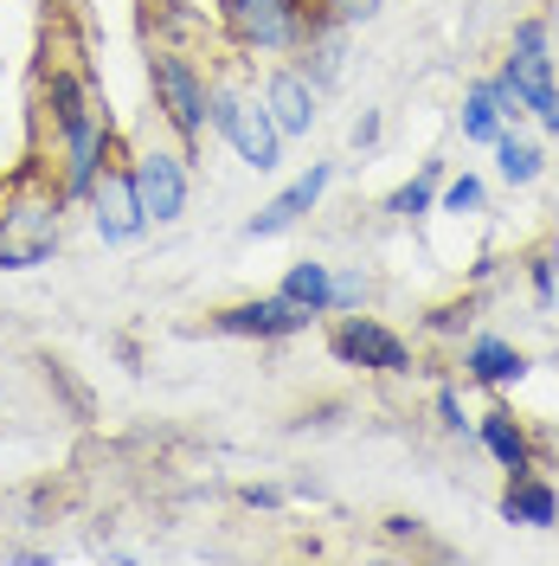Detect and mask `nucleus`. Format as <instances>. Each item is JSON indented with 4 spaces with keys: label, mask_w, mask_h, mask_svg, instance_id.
Segmentation results:
<instances>
[{
    "label": "nucleus",
    "mask_w": 559,
    "mask_h": 566,
    "mask_svg": "<svg viewBox=\"0 0 559 566\" xmlns=\"http://www.w3.org/2000/svg\"><path fill=\"white\" fill-rule=\"evenodd\" d=\"M71 200L59 180H20L0 193V271H39L59 258Z\"/></svg>",
    "instance_id": "nucleus-1"
},
{
    "label": "nucleus",
    "mask_w": 559,
    "mask_h": 566,
    "mask_svg": "<svg viewBox=\"0 0 559 566\" xmlns=\"http://www.w3.org/2000/svg\"><path fill=\"white\" fill-rule=\"evenodd\" d=\"M207 97H212V71L200 65L193 52H180V45H148V104L168 123L175 148H187V155H200V142L212 136Z\"/></svg>",
    "instance_id": "nucleus-2"
},
{
    "label": "nucleus",
    "mask_w": 559,
    "mask_h": 566,
    "mask_svg": "<svg viewBox=\"0 0 559 566\" xmlns=\"http://www.w3.org/2000/svg\"><path fill=\"white\" fill-rule=\"evenodd\" d=\"M207 129L225 142L239 161H245L251 175H277V168H283V148H289V142H283V129L271 123L264 97H257V91H245L239 77H219V71H212Z\"/></svg>",
    "instance_id": "nucleus-3"
},
{
    "label": "nucleus",
    "mask_w": 559,
    "mask_h": 566,
    "mask_svg": "<svg viewBox=\"0 0 559 566\" xmlns=\"http://www.w3.org/2000/svg\"><path fill=\"white\" fill-rule=\"evenodd\" d=\"M315 20L309 0H219V27L245 59H289Z\"/></svg>",
    "instance_id": "nucleus-4"
},
{
    "label": "nucleus",
    "mask_w": 559,
    "mask_h": 566,
    "mask_svg": "<svg viewBox=\"0 0 559 566\" xmlns=\"http://www.w3.org/2000/svg\"><path fill=\"white\" fill-rule=\"evenodd\" d=\"M328 354L341 360V367H360V374H380V380H405L412 367H419V348L380 322L373 310H348V316H335L328 328Z\"/></svg>",
    "instance_id": "nucleus-5"
},
{
    "label": "nucleus",
    "mask_w": 559,
    "mask_h": 566,
    "mask_svg": "<svg viewBox=\"0 0 559 566\" xmlns=\"http://www.w3.org/2000/svg\"><path fill=\"white\" fill-rule=\"evenodd\" d=\"M123 161H129V187H136L148 226H155V232L180 226V219H187V200H193V155L148 142L136 155H123Z\"/></svg>",
    "instance_id": "nucleus-6"
},
{
    "label": "nucleus",
    "mask_w": 559,
    "mask_h": 566,
    "mask_svg": "<svg viewBox=\"0 0 559 566\" xmlns=\"http://www.w3.org/2000/svg\"><path fill=\"white\" fill-rule=\"evenodd\" d=\"M495 71H508V77L521 84V97H527V123H540V116H547V104H553V91H559L553 20H547V13H521V20L508 27V45H502Z\"/></svg>",
    "instance_id": "nucleus-7"
},
{
    "label": "nucleus",
    "mask_w": 559,
    "mask_h": 566,
    "mask_svg": "<svg viewBox=\"0 0 559 566\" xmlns=\"http://www.w3.org/2000/svg\"><path fill=\"white\" fill-rule=\"evenodd\" d=\"M84 212H91V232H97V245L104 251H123V245H141L155 226H148V212H141L136 187H129V161L116 155L104 168V180H97V193L84 200Z\"/></svg>",
    "instance_id": "nucleus-8"
},
{
    "label": "nucleus",
    "mask_w": 559,
    "mask_h": 566,
    "mask_svg": "<svg viewBox=\"0 0 559 566\" xmlns=\"http://www.w3.org/2000/svg\"><path fill=\"white\" fill-rule=\"evenodd\" d=\"M212 335H232V342H289L315 328V316H303L296 303H283L277 290L271 296H232V303H212L207 310Z\"/></svg>",
    "instance_id": "nucleus-9"
},
{
    "label": "nucleus",
    "mask_w": 559,
    "mask_h": 566,
    "mask_svg": "<svg viewBox=\"0 0 559 566\" xmlns=\"http://www.w3.org/2000/svg\"><path fill=\"white\" fill-rule=\"evenodd\" d=\"M335 175H341L335 161H309V168H303V175H296V180H289V187L277 193V200H264V207L251 212L239 232H245L251 245H264V239H283V232H296V226H303V219H309V212L321 207V200H328Z\"/></svg>",
    "instance_id": "nucleus-10"
},
{
    "label": "nucleus",
    "mask_w": 559,
    "mask_h": 566,
    "mask_svg": "<svg viewBox=\"0 0 559 566\" xmlns=\"http://www.w3.org/2000/svg\"><path fill=\"white\" fill-rule=\"evenodd\" d=\"M456 367H463V387L508 392V387H521L527 374H534V354H527L521 342H508V335L476 328V335H463V342H456Z\"/></svg>",
    "instance_id": "nucleus-11"
},
{
    "label": "nucleus",
    "mask_w": 559,
    "mask_h": 566,
    "mask_svg": "<svg viewBox=\"0 0 559 566\" xmlns=\"http://www.w3.org/2000/svg\"><path fill=\"white\" fill-rule=\"evenodd\" d=\"M257 97H264V109H271V123L283 129V142L315 136V123H321V91H315L296 65H271Z\"/></svg>",
    "instance_id": "nucleus-12"
},
{
    "label": "nucleus",
    "mask_w": 559,
    "mask_h": 566,
    "mask_svg": "<svg viewBox=\"0 0 559 566\" xmlns=\"http://www.w3.org/2000/svg\"><path fill=\"white\" fill-rule=\"evenodd\" d=\"M476 444L495 458V470H502V476H515V470H540L534 424H527L515 406H502V399H495L489 412H476Z\"/></svg>",
    "instance_id": "nucleus-13"
},
{
    "label": "nucleus",
    "mask_w": 559,
    "mask_h": 566,
    "mask_svg": "<svg viewBox=\"0 0 559 566\" xmlns=\"http://www.w3.org/2000/svg\"><path fill=\"white\" fill-rule=\"evenodd\" d=\"M495 515H502L508 528H534V534L559 528V483L547 470H515V476L502 483V495H495Z\"/></svg>",
    "instance_id": "nucleus-14"
},
{
    "label": "nucleus",
    "mask_w": 559,
    "mask_h": 566,
    "mask_svg": "<svg viewBox=\"0 0 559 566\" xmlns=\"http://www.w3.org/2000/svg\"><path fill=\"white\" fill-rule=\"evenodd\" d=\"M289 65L303 71L321 97L341 91V77H348V27L341 20H315L309 33H303V45L289 52Z\"/></svg>",
    "instance_id": "nucleus-15"
},
{
    "label": "nucleus",
    "mask_w": 559,
    "mask_h": 566,
    "mask_svg": "<svg viewBox=\"0 0 559 566\" xmlns=\"http://www.w3.org/2000/svg\"><path fill=\"white\" fill-rule=\"evenodd\" d=\"M444 175H451V161H444V155H431L419 175L399 180V187L386 193L380 212H386V219H399V226H424V219L437 212V187H444Z\"/></svg>",
    "instance_id": "nucleus-16"
},
{
    "label": "nucleus",
    "mask_w": 559,
    "mask_h": 566,
    "mask_svg": "<svg viewBox=\"0 0 559 566\" xmlns=\"http://www.w3.org/2000/svg\"><path fill=\"white\" fill-rule=\"evenodd\" d=\"M277 296L283 303H296L303 316H335V264L328 258H296L289 271H283V283H277Z\"/></svg>",
    "instance_id": "nucleus-17"
},
{
    "label": "nucleus",
    "mask_w": 559,
    "mask_h": 566,
    "mask_svg": "<svg viewBox=\"0 0 559 566\" xmlns=\"http://www.w3.org/2000/svg\"><path fill=\"white\" fill-rule=\"evenodd\" d=\"M489 155H495V175L508 180L515 193H527V187H540V180H547V142L521 136V129H502Z\"/></svg>",
    "instance_id": "nucleus-18"
},
{
    "label": "nucleus",
    "mask_w": 559,
    "mask_h": 566,
    "mask_svg": "<svg viewBox=\"0 0 559 566\" xmlns=\"http://www.w3.org/2000/svg\"><path fill=\"white\" fill-rule=\"evenodd\" d=\"M456 129H463V142H476V148H495V136L508 129V123H502V109H495L489 71L463 84V104H456Z\"/></svg>",
    "instance_id": "nucleus-19"
},
{
    "label": "nucleus",
    "mask_w": 559,
    "mask_h": 566,
    "mask_svg": "<svg viewBox=\"0 0 559 566\" xmlns=\"http://www.w3.org/2000/svg\"><path fill=\"white\" fill-rule=\"evenodd\" d=\"M515 264H521V277H527L534 310H553V303H559V239H547V245H527Z\"/></svg>",
    "instance_id": "nucleus-20"
},
{
    "label": "nucleus",
    "mask_w": 559,
    "mask_h": 566,
    "mask_svg": "<svg viewBox=\"0 0 559 566\" xmlns=\"http://www.w3.org/2000/svg\"><path fill=\"white\" fill-rule=\"evenodd\" d=\"M476 290H456V296H444V303H431L424 310V335H437V342H463L470 335V322H476Z\"/></svg>",
    "instance_id": "nucleus-21"
},
{
    "label": "nucleus",
    "mask_w": 559,
    "mask_h": 566,
    "mask_svg": "<svg viewBox=\"0 0 559 566\" xmlns=\"http://www.w3.org/2000/svg\"><path fill=\"white\" fill-rule=\"evenodd\" d=\"M437 212H451V219H476V212H489V180L483 175H444L437 187Z\"/></svg>",
    "instance_id": "nucleus-22"
},
{
    "label": "nucleus",
    "mask_w": 559,
    "mask_h": 566,
    "mask_svg": "<svg viewBox=\"0 0 559 566\" xmlns=\"http://www.w3.org/2000/svg\"><path fill=\"white\" fill-rule=\"evenodd\" d=\"M431 419H437V431H444V438H456V444H476V412L463 406V387H456V380H444V387L431 392Z\"/></svg>",
    "instance_id": "nucleus-23"
},
{
    "label": "nucleus",
    "mask_w": 559,
    "mask_h": 566,
    "mask_svg": "<svg viewBox=\"0 0 559 566\" xmlns=\"http://www.w3.org/2000/svg\"><path fill=\"white\" fill-rule=\"evenodd\" d=\"M373 310V271L367 264H335V316Z\"/></svg>",
    "instance_id": "nucleus-24"
},
{
    "label": "nucleus",
    "mask_w": 559,
    "mask_h": 566,
    "mask_svg": "<svg viewBox=\"0 0 559 566\" xmlns=\"http://www.w3.org/2000/svg\"><path fill=\"white\" fill-rule=\"evenodd\" d=\"M239 502H245V509H257V515H283V509H289V490H277V483H245V490H239Z\"/></svg>",
    "instance_id": "nucleus-25"
},
{
    "label": "nucleus",
    "mask_w": 559,
    "mask_h": 566,
    "mask_svg": "<svg viewBox=\"0 0 559 566\" xmlns=\"http://www.w3.org/2000/svg\"><path fill=\"white\" fill-rule=\"evenodd\" d=\"M380 129H386L380 109H360V116H354V129H348V142L360 148V155H373V148H380Z\"/></svg>",
    "instance_id": "nucleus-26"
},
{
    "label": "nucleus",
    "mask_w": 559,
    "mask_h": 566,
    "mask_svg": "<svg viewBox=\"0 0 559 566\" xmlns=\"http://www.w3.org/2000/svg\"><path fill=\"white\" fill-rule=\"evenodd\" d=\"M380 7L386 0H335V20H341V27H367V20H380Z\"/></svg>",
    "instance_id": "nucleus-27"
},
{
    "label": "nucleus",
    "mask_w": 559,
    "mask_h": 566,
    "mask_svg": "<svg viewBox=\"0 0 559 566\" xmlns=\"http://www.w3.org/2000/svg\"><path fill=\"white\" fill-rule=\"evenodd\" d=\"M0 560L7 566H52V554H45V547H7Z\"/></svg>",
    "instance_id": "nucleus-28"
},
{
    "label": "nucleus",
    "mask_w": 559,
    "mask_h": 566,
    "mask_svg": "<svg viewBox=\"0 0 559 566\" xmlns=\"http://www.w3.org/2000/svg\"><path fill=\"white\" fill-rule=\"evenodd\" d=\"M540 136L559 142V91H553V104H547V116H540Z\"/></svg>",
    "instance_id": "nucleus-29"
}]
</instances>
